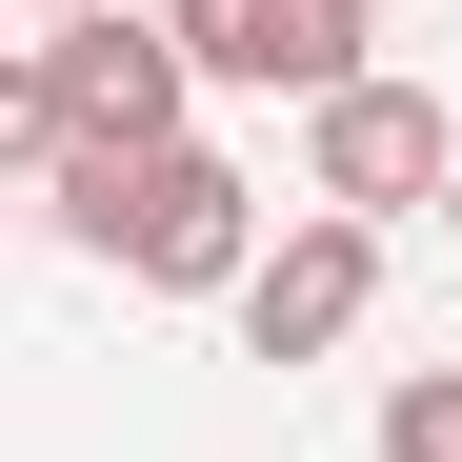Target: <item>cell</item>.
I'll use <instances>...</instances> for the list:
<instances>
[{
  "instance_id": "1",
  "label": "cell",
  "mask_w": 462,
  "mask_h": 462,
  "mask_svg": "<svg viewBox=\"0 0 462 462\" xmlns=\"http://www.w3.org/2000/svg\"><path fill=\"white\" fill-rule=\"evenodd\" d=\"M60 181V242L121 262V282H162V301H221L262 262V181L221 162V141H162V162H41Z\"/></svg>"
},
{
  "instance_id": "2",
  "label": "cell",
  "mask_w": 462,
  "mask_h": 462,
  "mask_svg": "<svg viewBox=\"0 0 462 462\" xmlns=\"http://www.w3.org/2000/svg\"><path fill=\"white\" fill-rule=\"evenodd\" d=\"M41 101H60V162H162V141L201 121L181 41H162V21H121V0H81V21L41 41Z\"/></svg>"
},
{
  "instance_id": "3",
  "label": "cell",
  "mask_w": 462,
  "mask_h": 462,
  "mask_svg": "<svg viewBox=\"0 0 462 462\" xmlns=\"http://www.w3.org/2000/svg\"><path fill=\"white\" fill-rule=\"evenodd\" d=\"M141 21L181 41V81H242V101H342L382 0H141Z\"/></svg>"
},
{
  "instance_id": "4",
  "label": "cell",
  "mask_w": 462,
  "mask_h": 462,
  "mask_svg": "<svg viewBox=\"0 0 462 462\" xmlns=\"http://www.w3.org/2000/svg\"><path fill=\"white\" fill-rule=\"evenodd\" d=\"M442 141H462V121H442L422 81H342V101H301V201L382 242V221L442 201Z\"/></svg>"
},
{
  "instance_id": "5",
  "label": "cell",
  "mask_w": 462,
  "mask_h": 462,
  "mask_svg": "<svg viewBox=\"0 0 462 462\" xmlns=\"http://www.w3.org/2000/svg\"><path fill=\"white\" fill-rule=\"evenodd\" d=\"M221 301H242V342H262V362H322V342H362V301H382V242H362V221H282V242L221 282Z\"/></svg>"
},
{
  "instance_id": "6",
  "label": "cell",
  "mask_w": 462,
  "mask_h": 462,
  "mask_svg": "<svg viewBox=\"0 0 462 462\" xmlns=\"http://www.w3.org/2000/svg\"><path fill=\"white\" fill-rule=\"evenodd\" d=\"M382 462H462V362L442 382H382Z\"/></svg>"
},
{
  "instance_id": "7",
  "label": "cell",
  "mask_w": 462,
  "mask_h": 462,
  "mask_svg": "<svg viewBox=\"0 0 462 462\" xmlns=\"http://www.w3.org/2000/svg\"><path fill=\"white\" fill-rule=\"evenodd\" d=\"M60 162V101H41V41H0V181Z\"/></svg>"
},
{
  "instance_id": "8",
  "label": "cell",
  "mask_w": 462,
  "mask_h": 462,
  "mask_svg": "<svg viewBox=\"0 0 462 462\" xmlns=\"http://www.w3.org/2000/svg\"><path fill=\"white\" fill-rule=\"evenodd\" d=\"M442 242H462V141H442Z\"/></svg>"
},
{
  "instance_id": "9",
  "label": "cell",
  "mask_w": 462,
  "mask_h": 462,
  "mask_svg": "<svg viewBox=\"0 0 462 462\" xmlns=\"http://www.w3.org/2000/svg\"><path fill=\"white\" fill-rule=\"evenodd\" d=\"M21 21H81V0H21Z\"/></svg>"
}]
</instances>
